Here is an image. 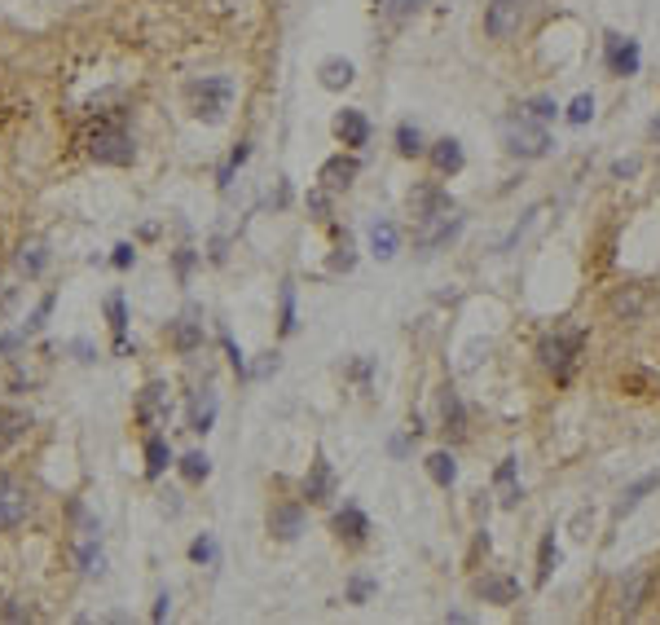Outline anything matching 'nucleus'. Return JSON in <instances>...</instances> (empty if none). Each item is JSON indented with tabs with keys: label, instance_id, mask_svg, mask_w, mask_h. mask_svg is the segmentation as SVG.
Here are the masks:
<instances>
[{
	"label": "nucleus",
	"instance_id": "obj_1",
	"mask_svg": "<svg viewBox=\"0 0 660 625\" xmlns=\"http://www.w3.org/2000/svg\"><path fill=\"white\" fill-rule=\"evenodd\" d=\"M84 154L102 168H128L136 159V141L124 128V120H97V124L84 132Z\"/></svg>",
	"mask_w": 660,
	"mask_h": 625
},
{
	"label": "nucleus",
	"instance_id": "obj_2",
	"mask_svg": "<svg viewBox=\"0 0 660 625\" xmlns=\"http://www.w3.org/2000/svg\"><path fill=\"white\" fill-rule=\"evenodd\" d=\"M185 102H190V115H194V120H203V124H225L229 102H234V80H229V75L190 80V84H185Z\"/></svg>",
	"mask_w": 660,
	"mask_h": 625
},
{
	"label": "nucleus",
	"instance_id": "obj_3",
	"mask_svg": "<svg viewBox=\"0 0 660 625\" xmlns=\"http://www.w3.org/2000/svg\"><path fill=\"white\" fill-rule=\"evenodd\" d=\"M581 344H586L581 331H555V335H546V340L537 344V362L559 379V383H568L577 357H581Z\"/></svg>",
	"mask_w": 660,
	"mask_h": 625
},
{
	"label": "nucleus",
	"instance_id": "obj_4",
	"mask_svg": "<svg viewBox=\"0 0 660 625\" xmlns=\"http://www.w3.org/2000/svg\"><path fill=\"white\" fill-rule=\"evenodd\" d=\"M502 145H507V154H516V159H541V154H550V132L537 124V120H528V115H511V120H502Z\"/></svg>",
	"mask_w": 660,
	"mask_h": 625
},
{
	"label": "nucleus",
	"instance_id": "obj_5",
	"mask_svg": "<svg viewBox=\"0 0 660 625\" xmlns=\"http://www.w3.org/2000/svg\"><path fill=\"white\" fill-rule=\"evenodd\" d=\"M172 387L167 383H145L141 392H136V405H132V418H136V427L141 432H159V427H167V418H172V396H167Z\"/></svg>",
	"mask_w": 660,
	"mask_h": 625
},
{
	"label": "nucleus",
	"instance_id": "obj_6",
	"mask_svg": "<svg viewBox=\"0 0 660 625\" xmlns=\"http://www.w3.org/2000/svg\"><path fill=\"white\" fill-rule=\"evenodd\" d=\"M603 62H608V71L612 75H639V62H643V53H639V40L634 35H621V31H608L603 35Z\"/></svg>",
	"mask_w": 660,
	"mask_h": 625
},
{
	"label": "nucleus",
	"instance_id": "obj_7",
	"mask_svg": "<svg viewBox=\"0 0 660 625\" xmlns=\"http://www.w3.org/2000/svg\"><path fill=\"white\" fill-rule=\"evenodd\" d=\"M524 27V0H489L485 9V35L489 40H511Z\"/></svg>",
	"mask_w": 660,
	"mask_h": 625
},
{
	"label": "nucleus",
	"instance_id": "obj_8",
	"mask_svg": "<svg viewBox=\"0 0 660 625\" xmlns=\"http://www.w3.org/2000/svg\"><path fill=\"white\" fill-rule=\"evenodd\" d=\"M409 212H414V221L423 225V221H436V216L454 212V199H449V190H440V185H414V190H409Z\"/></svg>",
	"mask_w": 660,
	"mask_h": 625
},
{
	"label": "nucleus",
	"instance_id": "obj_9",
	"mask_svg": "<svg viewBox=\"0 0 660 625\" xmlns=\"http://www.w3.org/2000/svg\"><path fill=\"white\" fill-rule=\"evenodd\" d=\"M167 340H172V348H176L181 357L198 353V348H203V322H198V309H190V313H181L176 322H167Z\"/></svg>",
	"mask_w": 660,
	"mask_h": 625
},
{
	"label": "nucleus",
	"instance_id": "obj_10",
	"mask_svg": "<svg viewBox=\"0 0 660 625\" xmlns=\"http://www.w3.org/2000/svg\"><path fill=\"white\" fill-rule=\"evenodd\" d=\"M304 524H308V515H304L299 502H277V506L268 511V533H273L277 542H295V537L304 533Z\"/></svg>",
	"mask_w": 660,
	"mask_h": 625
},
{
	"label": "nucleus",
	"instance_id": "obj_11",
	"mask_svg": "<svg viewBox=\"0 0 660 625\" xmlns=\"http://www.w3.org/2000/svg\"><path fill=\"white\" fill-rule=\"evenodd\" d=\"M357 172H361V159L357 154H335V159H326L322 163V172H317V181H322V190H348L353 181H357Z\"/></svg>",
	"mask_w": 660,
	"mask_h": 625
},
{
	"label": "nucleus",
	"instance_id": "obj_12",
	"mask_svg": "<svg viewBox=\"0 0 660 625\" xmlns=\"http://www.w3.org/2000/svg\"><path fill=\"white\" fill-rule=\"evenodd\" d=\"M648 304H652V295H648V286H621L612 300H608V309H612V317H621V322H643L648 317Z\"/></svg>",
	"mask_w": 660,
	"mask_h": 625
},
{
	"label": "nucleus",
	"instance_id": "obj_13",
	"mask_svg": "<svg viewBox=\"0 0 660 625\" xmlns=\"http://www.w3.org/2000/svg\"><path fill=\"white\" fill-rule=\"evenodd\" d=\"M330 528H335V537L339 542H348V546H361L366 542V533H370V520H366V511L361 506H339L335 511V520H330Z\"/></svg>",
	"mask_w": 660,
	"mask_h": 625
},
{
	"label": "nucleus",
	"instance_id": "obj_14",
	"mask_svg": "<svg viewBox=\"0 0 660 625\" xmlns=\"http://www.w3.org/2000/svg\"><path fill=\"white\" fill-rule=\"evenodd\" d=\"M31 427H35L31 410L4 405V410H0V454H9V449H13L18 441H27V436H31Z\"/></svg>",
	"mask_w": 660,
	"mask_h": 625
},
{
	"label": "nucleus",
	"instance_id": "obj_15",
	"mask_svg": "<svg viewBox=\"0 0 660 625\" xmlns=\"http://www.w3.org/2000/svg\"><path fill=\"white\" fill-rule=\"evenodd\" d=\"M458 230H462V216H458V212H445V216H436V221H423L418 234H414V243H418L423 251L440 247V243L458 238Z\"/></svg>",
	"mask_w": 660,
	"mask_h": 625
},
{
	"label": "nucleus",
	"instance_id": "obj_16",
	"mask_svg": "<svg viewBox=\"0 0 660 625\" xmlns=\"http://www.w3.org/2000/svg\"><path fill=\"white\" fill-rule=\"evenodd\" d=\"M216 410H221V401H216V392H212V387L190 392V432L207 436V432L216 427Z\"/></svg>",
	"mask_w": 660,
	"mask_h": 625
},
{
	"label": "nucleus",
	"instance_id": "obj_17",
	"mask_svg": "<svg viewBox=\"0 0 660 625\" xmlns=\"http://www.w3.org/2000/svg\"><path fill=\"white\" fill-rule=\"evenodd\" d=\"M304 498L317 502V506L335 498V467H330L322 454L313 458V467H308V476H304Z\"/></svg>",
	"mask_w": 660,
	"mask_h": 625
},
{
	"label": "nucleus",
	"instance_id": "obj_18",
	"mask_svg": "<svg viewBox=\"0 0 660 625\" xmlns=\"http://www.w3.org/2000/svg\"><path fill=\"white\" fill-rule=\"evenodd\" d=\"M330 128H335L339 145H348V150H361V145L370 141V120H366L361 111H339Z\"/></svg>",
	"mask_w": 660,
	"mask_h": 625
},
{
	"label": "nucleus",
	"instance_id": "obj_19",
	"mask_svg": "<svg viewBox=\"0 0 660 625\" xmlns=\"http://www.w3.org/2000/svg\"><path fill=\"white\" fill-rule=\"evenodd\" d=\"M476 595H480L485 604L507 608V604H516V599H520V582H516V577H507V573H493V577H480V582H476Z\"/></svg>",
	"mask_w": 660,
	"mask_h": 625
},
{
	"label": "nucleus",
	"instance_id": "obj_20",
	"mask_svg": "<svg viewBox=\"0 0 660 625\" xmlns=\"http://www.w3.org/2000/svg\"><path fill=\"white\" fill-rule=\"evenodd\" d=\"M106 322L115 331V353L128 357V304H124V291H111L106 295Z\"/></svg>",
	"mask_w": 660,
	"mask_h": 625
},
{
	"label": "nucleus",
	"instance_id": "obj_21",
	"mask_svg": "<svg viewBox=\"0 0 660 625\" xmlns=\"http://www.w3.org/2000/svg\"><path fill=\"white\" fill-rule=\"evenodd\" d=\"M145 480H159L163 472H167V463H172V445H167V436L163 432H145Z\"/></svg>",
	"mask_w": 660,
	"mask_h": 625
},
{
	"label": "nucleus",
	"instance_id": "obj_22",
	"mask_svg": "<svg viewBox=\"0 0 660 625\" xmlns=\"http://www.w3.org/2000/svg\"><path fill=\"white\" fill-rule=\"evenodd\" d=\"M317 80H322V89H330V93H344V89L357 80V66H353L348 58H326V62L317 66Z\"/></svg>",
	"mask_w": 660,
	"mask_h": 625
},
{
	"label": "nucleus",
	"instance_id": "obj_23",
	"mask_svg": "<svg viewBox=\"0 0 660 625\" xmlns=\"http://www.w3.org/2000/svg\"><path fill=\"white\" fill-rule=\"evenodd\" d=\"M427 154H431V168H436L440 176H454V172H462V163H467V154H462V145H458L454 137H440Z\"/></svg>",
	"mask_w": 660,
	"mask_h": 625
},
{
	"label": "nucleus",
	"instance_id": "obj_24",
	"mask_svg": "<svg viewBox=\"0 0 660 625\" xmlns=\"http://www.w3.org/2000/svg\"><path fill=\"white\" fill-rule=\"evenodd\" d=\"M27 515H31V494H22L18 485H9L0 494V528H18Z\"/></svg>",
	"mask_w": 660,
	"mask_h": 625
},
{
	"label": "nucleus",
	"instance_id": "obj_25",
	"mask_svg": "<svg viewBox=\"0 0 660 625\" xmlns=\"http://www.w3.org/2000/svg\"><path fill=\"white\" fill-rule=\"evenodd\" d=\"M370 251L379 260H392L396 251H400V230H396L392 221H370Z\"/></svg>",
	"mask_w": 660,
	"mask_h": 625
},
{
	"label": "nucleus",
	"instance_id": "obj_26",
	"mask_svg": "<svg viewBox=\"0 0 660 625\" xmlns=\"http://www.w3.org/2000/svg\"><path fill=\"white\" fill-rule=\"evenodd\" d=\"M44 269H49V247H44L40 238H31V243H22V247H18V273L40 277Z\"/></svg>",
	"mask_w": 660,
	"mask_h": 625
},
{
	"label": "nucleus",
	"instance_id": "obj_27",
	"mask_svg": "<svg viewBox=\"0 0 660 625\" xmlns=\"http://www.w3.org/2000/svg\"><path fill=\"white\" fill-rule=\"evenodd\" d=\"M440 414H445V432H449V436H467V410H462V401H458L454 387H445V396H440Z\"/></svg>",
	"mask_w": 660,
	"mask_h": 625
},
{
	"label": "nucleus",
	"instance_id": "obj_28",
	"mask_svg": "<svg viewBox=\"0 0 660 625\" xmlns=\"http://www.w3.org/2000/svg\"><path fill=\"white\" fill-rule=\"evenodd\" d=\"M295 282H282L277 286V331L282 335H295Z\"/></svg>",
	"mask_w": 660,
	"mask_h": 625
},
{
	"label": "nucleus",
	"instance_id": "obj_29",
	"mask_svg": "<svg viewBox=\"0 0 660 625\" xmlns=\"http://www.w3.org/2000/svg\"><path fill=\"white\" fill-rule=\"evenodd\" d=\"M427 476L440 485V489H449L454 480H458V463H454V454H445V449H436L431 458H427Z\"/></svg>",
	"mask_w": 660,
	"mask_h": 625
},
{
	"label": "nucleus",
	"instance_id": "obj_30",
	"mask_svg": "<svg viewBox=\"0 0 660 625\" xmlns=\"http://www.w3.org/2000/svg\"><path fill=\"white\" fill-rule=\"evenodd\" d=\"M176 467H181V476H185L190 485H203V480L212 476V458H207L203 449H190V454H185Z\"/></svg>",
	"mask_w": 660,
	"mask_h": 625
},
{
	"label": "nucleus",
	"instance_id": "obj_31",
	"mask_svg": "<svg viewBox=\"0 0 660 625\" xmlns=\"http://www.w3.org/2000/svg\"><path fill=\"white\" fill-rule=\"evenodd\" d=\"M555 564H559V546H555V528H550V533L541 537V546H537V586L550 582Z\"/></svg>",
	"mask_w": 660,
	"mask_h": 625
},
{
	"label": "nucleus",
	"instance_id": "obj_32",
	"mask_svg": "<svg viewBox=\"0 0 660 625\" xmlns=\"http://www.w3.org/2000/svg\"><path fill=\"white\" fill-rule=\"evenodd\" d=\"M652 489H660V476H643V480H634V485H630V489H625V498L617 502V515H630V511H634V506H639V502L648 498V494H652Z\"/></svg>",
	"mask_w": 660,
	"mask_h": 625
},
{
	"label": "nucleus",
	"instance_id": "obj_33",
	"mask_svg": "<svg viewBox=\"0 0 660 625\" xmlns=\"http://www.w3.org/2000/svg\"><path fill=\"white\" fill-rule=\"evenodd\" d=\"M53 304H58V295L49 291V295H44V300H40V304L31 309V317L22 322V335H27V340H35V335H40V331L49 326V313H53Z\"/></svg>",
	"mask_w": 660,
	"mask_h": 625
},
{
	"label": "nucleus",
	"instance_id": "obj_34",
	"mask_svg": "<svg viewBox=\"0 0 660 625\" xmlns=\"http://www.w3.org/2000/svg\"><path fill=\"white\" fill-rule=\"evenodd\" d=\"M75 564H80V573H84V577L102 573V546H97V537H84V542L75 546Z\"/></svg>",
	"mask_w": 660,
	"mask_h": 625
},
{
	"label": "nucleus",
	"instance_id": "obj_35",
	"mask_svg": "<svg viewBox=\"0 0 660 625\" xmlns=\"http://www.w3.org/2000/svg\"><path fill=\"white\" fill-rule=\"evenodd\" d=\"M427 145H423V132L414 124H396V154H405V159H418Z\"/></svg>",
	"mask_w": 660,
	"mask_h": 625
},
{
	"label": "nucleus",
	"instance_id": "obj_36",
	"mask_svg": "<svg viewBox=\"0 0 660 625\" xmlns=\"http://www.w3.org/2000/svg\"><path fill=\"white\" fill-rule=\"evenodd\" d=\"M247 159H252V145H247V141H238V150H234V154L225 159V168L216 172V185H221V190H229V185H234V172H238Z\"/></svg>",
	"mask_w": 660,
	"mask_h": 625
},
{
	"label": "nucleus",
	"instance_id": "obj_37",
	"mask_svg": "<svg viewBox=\"0 0 660 625\" xmlns=\"http://www.w3.org/2000/svg\"><path fill=\"white\" fill-rule=\"evenodd\" d=\"M190 559H194V564H203V568H212V564L221 559V546H216V537H212V533L194 537V542H190Z\"/></svg>",
	"mask_w": 660,
	"mask_h": 625
},
{
	"label": "nucleus",
	"instance_id": "obj_38",
	"mask_svg": "<svg viewBox=\"0 0 660 625\" xmlns=\"http://www.w3.org/2000/svg\"><path fill=\"white\" fill-rule=\"evenodd\" d=\"M563 120H568V124H590V120H594V98H590V93H577V98H572V102H568V111H563Z\"/></svg>",
	"mask_w": 660,
	"mask_h": 625
},
{
	"label": "nucleus",
	"instance_id": "obj_39",
	"mask_svg": "<svg viewBox=\"0 0 660 625\" xmlns=\"http://www.w3.org/2000/svg\"><path fill=\"white\" fill-rule=\"evenodd\" d=\"M221 344H225V357H229V366H234L243 379H252V371H247V357H243V348L234 344V335H229V331H221Z\"/></svg>",
	"mask_w": 660,
	"mask_h": 625
},
{
	"label": "nucleus",
	"instance_id": "obj_40",
	"mask_svg": "<svg viewBox=\"0 0 660 625\" xmlns=\"http://www.w3.org/2000/svg\"><path fill=\"white\" fill-rule=\"evenodd\" d=\"M524 115H528V120H537V124H546V120H555V115H559V106H555L550 98H532V102L524 106Z\"/></svg>",
	"mask_w": 660,
	"mask_h": 625
},
{
	"label": "nucleus",
	"instance_id": "obj_41",
	"mask_svg": "<svg viewBox=\"0 0 660 625\" xmlns=\"http://www.w3.org/2000/svg\"><path fill=\"white\" fill-rule=\"evenodd\" d=\"M639 595H643V573H634V577H630V586L621 590V613H625V617L639 608Z\"/></svg>",
	"mask_w": 660,
	"mask_h": 625
},
{
	"label": "nucleus",
	"instance_id": "obj_42",
	"mask_svg": "<svg viewBox=\"0 0 660 625\" xmlns=\"http://www.w3.org/2000/svg\"><path fill=\"white\" fill-rule=\"evenodd\" d=\"M375 595V577H353L348 582V604H366Z\"/></svg>",
	"mask_w": 660,
	"mask_h": 625
},
{
	"label": "nucleus",
	"instance_id": "obj_43",
	"mask_svg": "<svg viewBox=\"0 0 660 625\" xmlns=\"http://www.w3.org/2000/svg\"><path fill=\"white\" fill-rule=\"evenodd\" d=\"M308 212H313L317 221H330V190H313V194H308Z\"/></svg>",
	"mask_w": 660,
	"mask_h": 625
},
{
	"label": "nucleus",
	"instance_id": "obj_44",
	"mask_svg": "<svg viewBox=\"0 0 660 625\" xmlns=\"http://www.w3.org/2000/svg\"><path fill=\"white\" fill-rule=\"evenodd\" d=\"M172 264H176V277H181V282H185V277H190V269H194V264H198V251L181 247V251H176V255H172Z\"/></svg>",
	"mask_w": 660,
	"mask_h": 625
},
{
	"label": "nucleus",
	"instance_id": "obj_45",
	"mask_svg": "<svg viewBox=\"0 0 660 625\" xmlns=\"http://www.w3.org/2000/svg\"><path fill=\"white\" fill-rule=\"evenodd\" d=\"M111 264H115V269H132V264H136V247H132V243H120L115 255H111Z\"/></svg>",
	"mask_w": 660,
	"mask_h": 625
},
{
	"label": "nucleus",
	"instance_id": "obj_46",
	"mask_svg": "<svg viewBox=\"0 0 660 625\" xmlns=\"http://www.w3.org/2000/svg\"><path fill=\"white\" fill-rule=\"evenodd\" d=\"M22 344H27V335H22V331H9V335H0V353H4V357H13Z\"/></svg>",
	"mask_w": 660,
	"mask_h": 625
},
{
	"label": "nucleus",
	"instance_id": "obj_47",
	"mask_svg": "<svg viewBox=\"0 0 660 625\" xmlns=\"http://www.w3.org/2000/svg\"><path fill=\"white\" fill-rule=\"evenodd\" d=\"M353 260H357V255L348 251V238H344V247H339V255L330 260V269H344V273H348V269H353Z\"/></svg>",
	"mask_w": 660,
	"mask_h": 625
},
{
	"label": "nucleus",
	"instance_id": "obj_48",
	"mask_svg": "<svg viewBox=\"0 0 660 625\" xmlns=\"http://www.w3.org/2000/svg\"><path fill=\"white\" fill-rule=\"evenodd\" d=\"M409 4H414V0H379V9H384L388 18H400V13H405Z\"/></svg>",
	"mask_w": 660,
	"mask_h": 625
},
{
	"label": "nucleus",
	"instance_id": "obj_49",
	"mask_svg": "<svg viewBox=\"0 0 660 625\" xmlns=\"http://www.w3.org/2000/svg\"><path fill=\"white\" fill-rule=\"evenodd\" d=\"M167 613H172V599H167V595H159V599H154V613H150V617H154V621H167Z\"/></svg>",
	"mask_w": 660,
	"mask_h": 625
},
{
	"label": "nucleus",
	"instance_id": "obj_50",
	"mask_svg": "<svg viewBox=\"0 0 660 625\" xmlns=\"http://www.w3.org/2000/svg\"><path fill=\"white\" fill-rule=\"evenodd\" d=\"M273 371H277V353H268V357H264V362L256 366V371H252V375L264 379V375H273Z\"/></svg>",
	"mask_w": 660,
	"mask_h": 625
},
{
	"label": "nucleus",
	"instance_id": "obj_51",
	"mask_svg": "<svg viewBox=\"0 0 660 625\" xmlns=\"http://www.w3.org/2000/svg\"><path fill=\"white\" fill-rule=\"evenodd\" d=\"M71 348L80 353V362H97V353H93V344H84V340H75Z\"/></svg>",
	"mask_w": 660,
	"mask_h": 625
},
{
	"label": "nucleus",
	"instance_id": "obj_52",
	"mask_svg": "<svg viewBox=\"0 0 660 625\" xmlns=\"http://www.w3.org/2000/svg\"><path fill=\"white\" fill-rule=\"evenodd\" d=\"M0 617H9V621H22V617H27V621H31V613H27V608H13V604H9Z\"/></svg>",
	"mask_w": 660,
	"mask_h": 625
},
{
	"label": "nucleus",
	"instance_id": "obj_53",
	"mask_svg": "<svg viewBox=\"0 0 660 625\" xmlns=\"http://www.w3.org/2000/svg\"><path fill=\"white\" fill-rule=\"evenodd\" d=\"M9 485H13V476H9V472H0V494H4Z\"/></svg>",
	"mask_w": 660,
	"mask_h": 625
},
{
	"label": "nucleus",
	"instance_id": "obj_54",
	"mask_svg": "<svg viewBox=\"0 0 660 625\" xmlns=\"http://www.w3.org/2000/svg\"><path fill=\"white\" fill-rule=\"evenodd\" d=\"M652 137H660V120H656V124H652Z\"/></svg>",
	"mask_w": 660,
	"mask_h": 625
}]
</instances>
